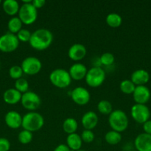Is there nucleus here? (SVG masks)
<instances>
[{
    "instance_id": "obj_1",
    "label": "nucleus",
    "mask_w": 151,
    "mask_h": 151,
    "mask_svg": "<svg viewBox=\"0 0 151 151\" xmlns=\"http://www.w3.org/2000/svg\"><path fill=\"white\" fill-rule=\"evenodd\" d=\"M53 40V33L45 28L37 29L31 34L30 45L36 50H44L48 48Z\"/></svg>"
},
{
    "instance_id": "obj_2",
    "label": "nucleus",
    "mask_w": 151,
    "mask_h": 151,
    "mask_svg": "<svg viewBox=\"0 0 151 151\" xmlns=\"http://www.w3.org/2000/svg\"><path fill=\"white\" fill-rule=\"evenodd\" d=\"M108 122L113 131L121 133L127 128L129 125V119L124 111L117 109L113 111L109 115Z\"/></svg>"
},
{
    "instance_id": "obj_3",
    "label": "nucleus",
    "mask_w": 151,
    "mask_h": 151,
    "mask_svg": "<svg viewBox=\"0 0 151 151\" xmlns=\"http://www.w3.org/2000/svg\"><path fill=\"white\" fill-rule=\"evenodd\" d=\"M44 117L37 112H28L22 117V128L24 130H27L30 132L40 130L44 125Z\"/></svg>"
},
{
    "instance_id": "obj_4",
    "label": "nucleus",
    "mask_w": 151,
    "mask_h": 151,
    "mask_svg": "<svg viewBox=\"0 0 151 151\" xmlns=\"http://www.w3.org/2000/svg\"><path fill=\"white\" fill-rule=\"evenodd\" d=\"M49 79L51 83L55 86L64 88L70 84L72 78L68 71L64 69H56L50 72Z\"/></svg>"
},
{
    "instance_id": "obj_5",
    "label": "nucleus",
    "mask_w": 151,
    "mask_h": 151,
    "mask_svg": "<svg viewBox=\"0 0 151 151\" xmlns=\"http://www.w3.org/2000/svg\"><path fill=\"white\" fill-rule=\"evenodd\" d=\"M105 72L99 66H93L89 69L85 76V81L90 87H98L102 85L105 80Z\"/></svg>"
},
{
    "instance_id": "obj_6",
    "label": "nucleus",
    "mask_w": 151,
    "mask_h": 151,
    "mask_svg": "<svg viewBox=\"0 0 151 151\" xmlns=\"http://www.w3.org/2000/svg\"><path fill=\"white\" fill-rule=\"evenodd\" d=\"M38 12L37 9L31 3H23L19 7V18L22 23L25 24H31L37 19Z\"/></svg>"
},
{
    "instance_id": "obj_7",
    "label": "nucleus",
    "mask_w": 151,
    "mask_h": 151,
    "mask_svg": "<svg viewBox=\"0 0 151 151\" xmlns=\"http://www.w3.org/2000/svg\"><path fill=\"white\" fill-rule=\"evenodd\" d=\"M131 116L138 123L144 124L150 119V111L146 105L136 103L131 108Z\"/></svg>"
},
{
    "instance_id": "obj_8",
    "label": "nucleus",
    "mask_w": 151,
    "mask_h": 151,
    "mask_svg": "<svg viewBox=\"0 0 151 151\" xmlns=\"http://www.w3.org/2000/svg\"><path fill=\"white\" fill-rule=\"evenodd\" d=\"M19 41L17 36L11 32H7L0 37V50L4 52H10L17 49Z\"/></svg>"
},
{
    "instance_id": "obj_9",
    "label": "nucleus",
    "mask_w": 151,
    "mask_h": 151,
    "mask_svg": "<svg viewBox=\"0 0 151 151\" xmlns=\"http://www.w3.org/2000/svg\"><path fill=\"white\" fill-rule=\"evenodd\" d=\"M41 62L37 58L30 56L26 58L22 62V67L23 72L29 75H33L38 73L41 69Z\"/></svg>"
},
{
    "instance_id": "obj_10",
    "label": "nucleus",
    "mask_w": 151,
    "mask_h": 151,
    "mask_svg": "<svg viewBox=\"0 0 151 151\" xmlns=\"http://www.w3.org/2000/svg\"><path fill=\"white\" fill-rule=\"evenodd\" d=\"M21 103L25 109L30 111H34L41 105V98L36 93L28 91L22 96Z\"/></svg>"
},
{
    "instance_id": "obj_11",
    "label": "nucleus",
    "mask_w": 151,
    "mask_h": 151,
    "mask_svg": "<svg viewBox=\"0 0 151 151\" xmlns=\"http://www.w3.org/2000/svg\"><path fill=\"white\" fill-rule=\"evenodd\" d=\"M70 96L73 101L80 106L86 105L90 99V94L88 90L81 86L76 87L71 91Z\"/></svg>"
},
{
    "instance_id": "obj_12",
    "label": "nucleus",
    "mask_w": 151,
    "mask_h": 151,
    "mask_svg": "<svg viewBox=\"0 0 151 151\" xmlns=\"http://www.w3.org/2000/svg\"><path fill=\"white\" fill-rule=\"evenodd\" d=\"M150 91L146 86H137L133 93V100L137 104L145 105L150 98Z\"/></svg>"
},
{
    "instance_id": "obj_13",
    "label": "nucleus",
    "mask_w": 151,
    "mask_h": 151,
    "mask_svg": "<svg viewBox=\"0 0 151 151\" xmlns=\"http://www.w3.org/2000/svg\"><path fill=\"white\" fill-rule=\"evenodd\" d=\"M137 151H151V135L145 133L139 134L134 141Z\"/></svg>"
},
{
    "instance_id": "obj_14",
    "label": "nucleus",
    "mask_w": 151,
    "mask_h": 151,
    "mask_svg": "<svg viewBox=\"0 0 151 151\" xmlns=\"http://www.w3.org/2000/svg\"><path fill=\"white\" fill-rule=\"evenodd\" d=\"M87 54V49L81 44H74L68 50V56L73 60L78 61L85 57Z\"/></svg>"
},
{
    "instance_id": "obj_15",
    "label": "nucleus",
    "mask_w": 151,
    "mask_h": 151,
    "mask_svg": "<svg viewBox=\"0 0 151 151\" xmlns=\"http://www.w3.org/2000/svg\"><path fill=\"white\" fill-rule=\"evenodd\" d=\"M87 71L88 70L85 65L81 63H76L70 67L68 72L72 79L79 81L83 78H85Z\"/></svg>"
},
{
    "instance_id": "obj_16",
    "label": "nucleus",
    "mask_w": 151,
    "mask_h": 151,
    "mask_svg": "<svg viewBox=\"0 0 151 151\" xmlns=\"http://www.w3.org/2000/svg\"><path fill=\"white\" fill-rule=\"evenodd\" d=\"M5 123L10 128L16 129L22 126V116H21L19 112L16 111H10L7 112L4 117Z\"/></svg>"
},
{
    "instance_id": "obj_17",
    "label": "nucleus",
    "mask_w": 151,
    "mask_h": 151,
    "mask_svg": "<svg viewBox=\"0 0 151 151\" xmlns=\"http://www.w3.org/2000/svg\"><path fill=\"white\" fill-rule=\"evenodd\" d=\"M150 80V74L145 69H137L131 75V81L137 86H145Z\"/></svg>"
},
{
    "instance_id": "obj_18",
    "label": "nucleus",
    "mask_w": 151,
    "mask_h": 151,
    "mask_svg": "<svg viewBox=\"0 0 151 151\" xmlns=\"http://www.w3.org/2000/svg\"><path fill=\"white\" fill-rule=\"evenodd\" d=\"M99 118L95 112L90 111L84 114L81 117V124L86 130H92L97 125Z\"/></svg>"
},
{
    "instance_id": "obj_19",
    "label": "nucleus",
    "mask_w": 151,
    "mask_h": 151,
    "mask_svg": "<svg viewBox=\"0 0 151 151\" xmlns=\"http://www.w3.org/2000/svg\"><path fill=\"white\" fill-rule=\"evenodd\" d=\"M22 96V93L19 92L16 88H9L4 91L3 99L4 102L8 104H16L21 101Z\"/></svg>"
},
{
    "instance_id": "obj_20",
    "label": "nucleus",
    "mask_w": 151,
    "mask_h": 151,
    "mask_svg": "<svg viewBox=\"0 0 151 151\" xmlns=\"http://www.w3.org/2000/svg\"><path fill=\"white\" fill-rule=\"evenodd\" d=\"M66 142L67 145L70 149V150L77 151L81 150V147L82 146V139L81 138V136L78 135L76 133L68 134Z\"/></svg>"
},
{
    "instance_id": "obj_21",
    "label": "nucleus",
    "mask_w": 151,
    "mask_h": 151,
    "mask_svg": "<svg viewBox=\"0 0 151 151\" xmlns=\"http://www.w3.org/2000/svg\"><path fill=\"white\" fill-rule=\"evenodd\" d=\"M3 10L7 14L13 16L19 13V5L16 0H5L2 4Z\"/></svg>"
},
{
    "instance_id": "obj_22",
    "label": "nucleus",
    "mask_w": 151,
    "mask_h": 151,
    "mask_svg": "<svg viewBox=\"0 0 151 151\" xmlns=\"http://www.w3.org/2000/svg\"><path fill=\"white\" fill-rule=\"evenodd\" d=\"M64 131L68 134H74L78 128V122L74 118L69 117L67 118L63 122L62 125Z\"/></svg>"
},
{
    "instance_id": "obj_23",
    "label": "nucleus",
    "mask_w": 151,
    "mask_h": 151,
    "mask_svg": "<svg viewBox=\"0 0 151 151\" xmlns=\"http://www.w3.org/2000/svg\"><path fill=\"white\" fill-rule=\"evenodd\" d=\"M105 141L110 145H117L121 141V134L119 132H117V131H110L105 134Z\"/></svg>"
},
{
    "instance_id": "obj_24",
    "label": "nucleus",
    "mask_w": 151,
    "mask_h": 151,
    "mask_svg": "<svg viewBox=\"0 0 151 151\" xmlns=\"http://www.w3.org/2000/svg\"><path fill=\"white\" fill-rule=\"evenodd\" d=\"M106 22L110 27H118L121 24L122 18L119 14L116 13H111L107 16Z\"/></svg>"
},
{
    "instance_id": "obj_25",
    "label": "nucleus",
    "mask_w": 151,
    "mask_h": 151,
    "mask_svg": "<svg viewBox=\"0 0 151 151\" xmlns=\"http://www.w3.org/2000/svg\"><path fill=\"white\" fill-rule=\"evenodd\" d=\"M22 22L19 17H13L9 20L7 27L11 33H16L22 29Z\"/></svg>"
},
{
    "instance_id": "obj_26",
    "label": "nucleus",
    "mask_w": 151,
    "mask_h": 151,
    "mask_svg": "<svg viewBox=\"0 0 151 151\" xmlns=\"http://www.w3.org/2000/svg\"><path fill=\"white\" fill-rule=\"evenodd\" d=\"M97 109L102 114H110L113 111V106L108 100H102L99 102L97 105Z\"/></svg>"
},
{
    "instance_id": "obj_27",
    "label": "nucleus",
    "mask_w": 151,
    "mask_h": 151,
    "mask_svg": "<svg viewBox=\"0 0 151 151\" xmlns=\"http://www.w3.org/2000/svg\"><path fill=\"white\" fill-rule=\"evenodd\" d=\"M120 90L123 93L127 94H133L136 88V85L131 81V80H124L120 83Z\"/></svg>"
},
{
    "instance_id": "obj_28",
    "label": "nucleus",
    "mask_w": 151,
    "mask_h": 151,
    "mask_svg": "<svg viewBox=\"0 0 151 151\" xmlns=\"http://www.w3.org/2000/svg\"><path fill=\"white\" fill-rule=\"evenodd\" d=\"M29 88V83L26 79L23 78H21L19 79L16 80L15 82V88L21 93H25L28 91Z\"/></svg>"
},
{
    "instance_id": "obj_29",
    "label": "nucleus",
    "mask_w": 151,
    "mask_h": 151,
    "mask_svg": "<svg viewBox=\"0 0 151 151\" xmlns=\"http://www.w3.org/2000/svg\"><path fill=\"white\" fill-rule=\"evenodd\" d=\"M18 139L19 142L23 145H27L33 139V134L30 131L23 130L18 135Z\"/></svg>"
},
{
    "instance_id": "obj_30",
    "label": "nucleus",
    "mask_w": 151,
    "mask_h": 151,
    "mask_svg": "<svg viewBox=\"0 0 151 151\" xmlns=\"http://www.w3.org/2000/svg\"><path fill=\"white\" fill-rule=\"evenodd\" d=\"M115 60L114 55L110 52H105L101 55L100 62L102 64L105 65V66H110L113 64Z\"/></svg>"
},
{
    "instance_id": "obj_31",
    "label": "nucleus",
    "mask_w": 151,
    "mask_h": 151,
    "mask_svg": "<svg viewBox=\"0 0 151 151\" xmlns=\"http://www.w3.org/2000/svg\"><path fill=\"white\" fill-rule=\"evenodd\" d=\"M23 70L20 66H13L9 69V75L13 79L18 80L22 78Z\"/></svg>"
},
{
    "instance_id": "obj_32",
    "label": "nucleus",
    "mask_w": 151,
    "mask_h": 151,
    "mask_svg": "<svg viewBox=\"0 0 151 151\" xmlns=\"http://www.w3.org/2000/svg\"><path fill=\"white\" fill-rule=\"evenodd\" d=\"M31 32L27 29H22L17 32V36L19 41H23V42H28L30 41L31 37Z\"/></svg>"
},
{
    "instance_id": "obj_33",
    "label": "nucleus",
    "mask_w": 151,
    "mask_h": 151,
    "mask_svg": "<svg viewBox=\"0 0 151 151\" xmlns=\"http://www.w3.org/2000/svg\"><path fill=\"white\" fill-rule=\"evenodd\" d=\"M81 138L82 139V142H84L86 143H91L95 139L94 133L91 130L85 129L81 133Z\"/></svg>"
},
{
    "instance_id": "obj_34",
    "label": "nucleus",
    "mask_w": 151,
    "mask_h": 151,
    "mask_svg": "<svg viewBox=\"0 0 151 151\" xmlns=\"http://www.w3.org/2000/svg\"><path fill=\"white\" fill-rule=\"evenodd\" d=\"M10 148V143L5 138H0V151H8Z\"/></svg>"
},
{
    "instance_id": "obj_35",
    "label": "nucleus",
    "mask_w": 151,
    "mask_h": 151,
    "mask_svg": "<svg viewBox=\"0 0 151 151\" xmlns=\"http://www.w3.org/2000/svg\"><path fill=\"white\" fill-rule=\"evenodd\" d=\"M143 130L145 134L151 135V119H149L143 124Z\"/></svg>"
},
{
    "instance_id": "obj_36",
    "label": "nucleus",
    "mask_w": 151,
    "mask_h": 151,
    "mask_svg": "<svg viewBox=\"0 0 151 151\" xmlns=\"http://www.w3.org/2000/svg\"><path fill=\"white\" fill-rule=\"evenodd\" d=\"M46 1L44 0H32V4L36 9L41 8L45 4Z\"/></svg>"
},
{
    "instance_id": "obj_37",
    "label": "nucleus",
    "mask_w": 151,
    "mask_h": 151,
    "mask_svg": "<svg viewBox=\"0 0 151 151\" xmlns=\"http://www.w3.org/2000/svg\"><path fill=\"white\" fill-rule=\"evenodd\" d=\"M53 151H70V149L68 147L67 145L60 144L58 146H56V148Z\"/></svg>"
},
{
    "instance_id": "obj_38",
    "label": "nucleus",
    "mask_w": 151,
    "mask_h": 151,
    "mask_svg": "<svg viewBox=\"0 0 151 151\" xmlns=\"http://www.w3.org/2000/svg\"><path fill=\"white\" fill-rule=\"evenodd\" d=\"M128 151H137L136 150H128Z\"/></svg>"
},
{
    "instance_id": "obj_39",
    "label": "nucleus",
    "mask_w": 151,
    "mask_h": 151,
    "mask_svg": "<svg viewBox=\"0 0 151 151\" xmlns=\"http://www.w3.org/2000/svg\"><path fill=\"white\" fill-rule=\"evenodd\" d=\"M77 151H86V150H77Z\"/></svg>"
},
{
    "instance_id": "obj_40",
    "label": "nucleus",
    "mask_w": 151,
    "mask_h": 151,
    "mask_svg": "<svg viewBox=\"0 0 151 151\" xmlns=\"http://www.w3.org/2000/svg\"><path fill=\"white\" fill-rule=\"evenodd\" d=\"M0 3H1V0H0Z\"/></svg>"
}]
</instances>
